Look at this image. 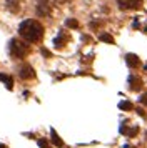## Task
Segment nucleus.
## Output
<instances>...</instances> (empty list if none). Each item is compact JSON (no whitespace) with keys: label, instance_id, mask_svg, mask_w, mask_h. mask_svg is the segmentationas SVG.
<instances>
[{"label":"nucleus","instance_id":"nucleus-1","mask_svg":"<svg viewBox=\"0 0 147 148\" xmlns=\"http://www.w3.org/2000/svg\"><path fill=\"white\" fill-rule=\"evenodd\" d=\"M19 34L24 40L33 43V42H39L44 37V27L37 20H25L20 23Z\"/></svg>","mask_w":147,"mask_h":148},{"label":"nucleus","instance_id":"nucleus-2","mask_svg":"<svg viewBox=\"0 0 147 148\" xmlns=\"http://www.w3.org/2000/svg\"><path fill=\"white\" fill-rule=\"evenodd\" d=\"M8 52H10V55H12L13 58H24L28 53V45L24 43V42L17 40V38H13L8 43Z\"/></svg>","mask_w":147,"mask_h":148},{"label":"nucleus","instance_id":"nucleus-3","mask_svg":"<svg viewBox=\"0 0 147 148\" xmlns=\"http://www.w3.org/2000/svg\"><path fill=\"white\" fill-rule=\"evenodd\" d=\"M50 2L49 0H39L37 2V15L39 17H47V15H50Z\"/></svg>","mask_w":147,"mask_h":148},{"label":"nucleus","instance_id":"nucleus-4","mask_svg":"<svg viewBox=\"0 0 147 148\" xmlns=\"http://www.w3.org/2000/svg\"><path fill=\"white\" fill-rule=\"evenodd\" d=\"M19 77L22 80H30L35 77V72H33V68L30 65H24V67L19 68Z\"/></svg>","mask_w":147,"mask_h":148},{"label":"nucleus","instance_id":"nucleus-5","mask_svg":"<svg viewBox=\"0 0 147 148\" xmlns=\"http://www.w3.org/2000/svg\"><path fill=\"white\" fill-rule=\"evenodd\" d=\"M119 7L122 10H130V8H137L142 3V0H117Z\"/></svg>","mask_w":147,"mask_h":148},{"label":"nucleus","instance_id":"nucleus-6","mask_svg":"<svg viewBox=\"0 0 147 148\" xmlns=\"http://www.w3.org/2000/svg\"><path fill=\"white\" fill-rule=\"evenodd\" d=\"M126 60H127V65H129V67H132V68H137L140 65L139 57H137V55H134V53H127Z\"/></svg>","mask_w":147,"mask_h":148},{"label":"nucleus","instance_id":"nucleus-7","mask_svg":"<svg viewBox=\"0 0 147 148\" xmlns=\"http://www.w3.org/2000/svg\"><path fill=\"white\" fill-rule=\"evenodd\" d=\"M7 10H10L12 14H17L20 10V2L19 0H7Z\"/></svg>","mask_w":147,"mask_h":148},{"label":"nucleus","instance_id":"nucleus-8","mask_svg":"<svg viewBox=\"0 0 147 148\" xmlns=\"http://www.w3.org/2000/svg\"><path fill=\"white\" fill-rule=\"evenodd\" d=\"M140 85H142V80H140L139 77H130L129 78V88L130 90H140Z\"/></svg>","mask_w":147,"mask_h":148},{"label":"nucleus","instance_id":"nucleus-9","mask_svg":"<svg viewBox=\"0 0 147 148\" xmlns=\"http://www.w3.org/2000/svg\"><path fill=\"white\" fill-rule=\"evenodd\" d=\"M65 40H67V35L64 34V32H60L59 34V37H55V40H53V45L57 48H60L64 43H65Z\"/></svg>","mask_w":147,"mask_h":148},{"label":"nucleus","instance_id":"nucleus-10","mask_svg":"<svg viewBox=\"0 0 147 148\" xmlns=\"http://www.w3.org/2000/svg\"><path fill=\"white\" fill-rule=\"evenodd\" d=\"M0 82H3V83H5V87L8 88V90H12V87H13L12 77H8V75H5V73H0Z\"/></svg>","mask_w":147,"mask_h":148},{"label":"nucleus","instance_id":"nucleus-11","mask_svg":"<svg viewBox=\"0 0 147 148\" xmlns=\"http://www.w3.org/2000/svg\"><path fill=\"white\" fill-rule=\"evenodd\" d=\"M50 135H52V141H53V145H55V147H59V148L64 147V141L60 140V136L57 135V132H55L53 128L50 130Z\"/></svg>","mask_w":147,"mask_h":148},{"label":"nucleus","instance_id":"nucleus-12","mask_svg":"<svg viewBox=\"0 0 147 148\" xmlns=\"http://www.w3.org/2000/svg\"><path fill=\"white\" fill-rule=\"evenodd\" d=\"M119 108H122V110H132V103L130 101H120Z\"/></svg>","mask_w":147,"mask_h":148},{"label":"nucleus","instance_id":"nucleus-13","mask_svg":"<svg viewBox=\"0 0 147 148\" xmlns=\"http://www.w3.org/2000/svg\"><path fill=\"white\" fill-rule=\"evenodd\" d=\"M65 23H67V27H70V28H77V27H79V22L74 20V18H69Z\"/></svg>","mask_w":147,"mask_h":148},{"label":"nucleus","instance_id":"nucleus-14","mask_svg":"<svg viewBox=\"0 0 147 148\" xmlns=\"http://www.w3.org/2000/svg\"><path fill=\"white\" fill-rule=\"evenodd\" d=\"M100 40H102V42H107V43H112L114 38H112L109 34H102V35H100Z\"/></svg>","mask_w":147,"mask_h":148},{"label":"nucleus","instance_id":"nucleus-15","mask_svg":"<svg viewBox=\"0 0 147 148\" xmlns=\"http://www.w3.org/2000/svg\"><path fill=\"white\" fill-rule=\"evenodd\" d=\"M39 147L40 148H49V143L45 140H39Z\"/></svg>","mask_w":147,"mask_h":148},{"label":"nucleus","instance_id":"nucleus-16","mask_svg":"<svg viewBox=\"0 0 147 148\" xmlns=\"http://www.w3.org/2000/svg\"><path fill=\"white\" fill-rule=\"evenodd\" d=\"M140 103H144V105H147V93H144L142 97H140Z\"/></svg>","mask_w":147,"mask_h":148},{"label":"nucleus","instance_id":"nucleus-17","mask_svg":"<svg viewBox=\"0 0 147 148\" xmlns=\"http://www.w3.org/2000/svg\"><path fill=\"white\" fill-rule=\"evenodd\" d=\"M0 148H7V147H5V145H2V143H0Z\"/></svg>","mask_w":147,"mask_h":148},{"label":"nucleus","instance_id":"nucleus-18","mask_svg":"<svg viewBox=\"0 0 147 148\" xmlns=\"http://www.w3.org/2000/svg\"><path fill=\"white\" fill-rule=\"evenodd\" d=\"M60 2H67V0H60Z\"/></svg>","mask_w":147,"mask_h":148},{"label":"nucleus","instance_id":"nucleus-19","mask_svg":"<svg viewBox=\"0 0 147 148\" xmlns=\"http://www.w3.org/2000/svg\"><path fill=\"white\" fill-rule=\"evenodd\" d=\"M146 135H147V133H146Z\"/></svg>","mask_w":147,"mask_h":148}]
</instances>
